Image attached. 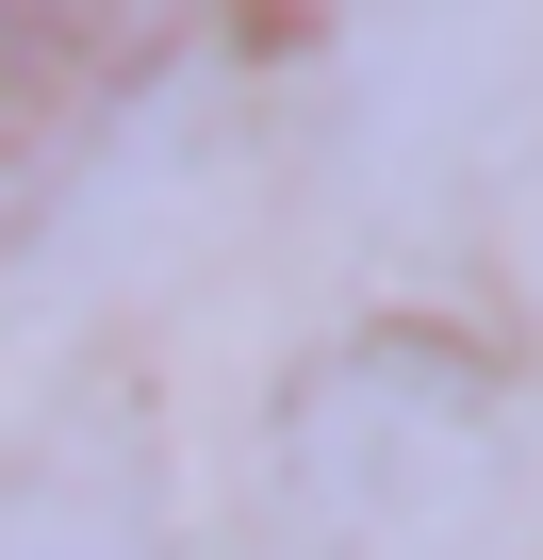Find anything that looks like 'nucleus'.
<instances>
[{
	"mask_svg": "<svg viewBox=\"0 0 543 560\" xmlns=\"http://www.w3.org/2000/svg\"><path fill=\"white\" fill-rule=\"evenodd\" d=\"M263 494H281L297 560H494L527 511L510 380L445 330H363L281 396Z\"/></svg>",
	"mask_w": 543,
	"mask_h": 560,
	"instance_id": "obj_1",
	"label": "nucleus"
},
{
	"mask_svg": "<svg viewBox=\"0 0 543 560\" xmlns=\"http://www.w3.org/2000/svg\"><path fill=\"white\" fill-rule=\"evenodd\" d=\"M0 560H165V544H149V494H132V478L0 462Z\"/></svg>",
	"mask_w": 543,
	"mask_h": 560,
	"instance_id": "obj_3",
	"label": "nucleus"
},
{
	"mask_svg": "<svg viewBox=\"0 0 543 560\" xmlns=\"http://www.w3.org/2000/svg\"><path fill=\"white\" fill-rule=\"evenodd\" d=\"M494 0H363L346 50H330V149L363 182H445L494 116H510V67L477 50Z\"/></svg>",
	"mask_w": 543,
	"mask_h": 560,
	"instance_id": "obj_2",
	"label": "nucleus"
}]
</instances>
